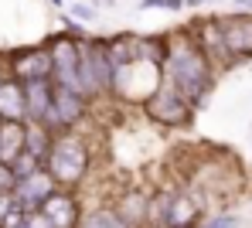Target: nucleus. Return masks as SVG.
<instances>
[{
  "instance_id": "f257e3e1",
  "label": "nucleus",
  "mask_w": 252,
  "mask_h": 228,
  "mask_svg": "<svg viewBox=\"0 0 252 228\" xmlns=\"http://www.w3.org/2000/svg\"><path fill=\"white\" fill-rule=\"evenodd\" d=\"M167 68H170V79H174L177 92H181L184 99H198L201 92L208 89V65H205V58L191 45L174 48Z\"/></svg>"
},
{
  "instance_id": "f03ea898",
  "label": "nucleus",
  "mask_w": 252,
  "mask_h": 228,
  "mask_svg": "<svg viewBox=\"0 0 252 228\" xmlns=\"http://www.w3.org/2000/svg\"><path fill=\"white\" fill-rule=\"evenodd\" d=\"M85 164H89L85 143H82V140H75V137L55 140L51 150H48V171H51V181L75 184L85 174Z\"/></svg>"
},
{
  "instance_id": "7ed1b4c3",
  "label": "nucleus",
  "mask_w": 252,
  "mask_h": 228,
  "mask_svg": "<svg viewBox=\"0 0 252 228\" xmlns=\"http://www.w3.org/2000/svg\"><path fill=\"white\" fill-rule=\"evenodd\" d=\"M51 61H55V79H58L62 89L82 92V51L72 45L68 38H58V41H55Z\"/></svg>"
},
{
  "instance_id": "20e7f679",
  "label": "nucleus",
  "mask_w": 252,
  "mask_h": 228,
  "mask_svg": "<svg viewBox=\"0 0 252 228\" xmlns=\"http://www.w3.org/2000/svg\"><path fill=\"white\" fill-rule=\"evenodd\" d=\"M82 109H85L82 92L55 86V99H51V116H48V123H62V126H68V123H75V119L82 116Z\"/></svg>"
},
{
  "instance_id": "39448f33",
  "label": "nucleus",
  "mask_w": 252,
  "mask_h": 228,
  "mask_svg": "<svg viewBox=\"0 0 252 228\" xmlns=\"http://www.w3.org/2000/svg\"><path fill=\"white\" fill-rule=\"evenodd\" d=\"M0 119L3 123H24L28 119V95H24V86L7 79L0 86Z\"/></svg>"
},
{
  "instance_id": "423d86ee",
  "label": "nucleus",
  "mask_w": 252,
  "mask_h": 228,
  "mask_svg": "<svg viewBox=\"0 0 252 228\" xmlns=\"http://www.w3.org/2000/svg\"><path fill=\"white\" fill-rule=\"evenodd\" d=\"M28 153V130L21 123H0V164L14 167Z\"/></svg>"
},
{
  "instance_id": "0eeeda50",
  "label": "nucleus",
  "mask_w": 252,
  "mask_h": 228,
  "mask_svg": "<svg viewBox=\"0 0 252 228\" xmlns=\"http://www.w3.org/2000/svg\"><path fill=\"white\" fill-rule=\"evenodd\" d=\"M24 95H28V119L44 126V119L51 116L55 89L48 86V79H38V82H24Z\"/></svg>"
},
{
  "instance_id": "6e6552de",
  "label": "nucleus",
  "mask_w": 252,
  "mask_h": 228,
  "mask_svg": "<svg viewBox=\"0 0 252 228\" xmlns=\"http://www.w3.org/2000/svg\"><path fill=\"white\" fill-rule=\"evenodd\" d=\"M150 113L157 116V119H164V123H184L188 119V99L181 95V92H157L154 99H150Z\"/></svg>"
},
{
  "instance_id": "1a4fd4ad",
  "label": "nucleus",
  "mask_w": 252,
  "mask_h": 228,
  "mask_svg": "<svg viewBox=\"0 0 252 228\" xmlns=\"http://www.w3.org/2000/svg\"><path fill=\"white\" fill-rule=\"evenodd\" d=\"M17 198L24 208H41L51 198V174H31V177L17 181Z\"/></svg>"
},
{
  "instance_id": "9d476101",
  "label": "nucleus",
  "mask_w": 252,
  "mask_h": 228,
  "mask_svg": "<svg viewBox=\"0 0 252 228\" xmlns=\"http://www.w3.org/2000/svg\"><path fill=\"white\" fill-rule=\"evenodd\" d=\"M41 215L51 222V228H72L75 225V204L68 194H51L41 204Z\"/></svg>"
},
{
  "instance_id": "9b49d317",
  "label": "nucleus",
  "mask_w": 252,
  "mask_h": 228,
  "mask_svg": "<svg viewBox=\"0 0 252 228\" xmlns=\"http://www.w3.org/2000/svg\"><path fill=\"white\" fill-rule=\"evenodd\" d=\"M14 72H17L24 82H38V79H48V72H55V61H51L44 51H34V55H28L21 65H14Z\"/></svg>"
},
{
  "instance_id": "f8f14e48",
  "label": "nucleus",
  "mask_w": 252,
  "mask_h": 228,
  "mask_svg": "<svg viewBox=\"0 0 252 228\" xmlns=\"http://www.w3.org/2000/svg\"><path fill=\"white\" fill-rule=\"evenodd\" d=\"M44 146H51V143H48V133H44V126L31 123V126H28V157L41 160V157H44Z\"/></svg>"
},
{
  "instance_id": "ddd939ff",
  "label": "nucleus",
  "mask_w": 252,
  "mask_h": 228,
  "mask_svg": "<svg viewBox=\"0 0 252 228\" xmlns=\"http://www.w3.org/2000/svg\"><path fill=\"white\" fill-rule=\"evenodd\" d=\"M82 228H123V222H120L113 211H92L82 222Z\"/></svg>"
},
{
  "instance_id": "4468645a",
  "label": "nucleus",
  "mask_w": 252,
  "mask_h": 228,
  "mask_svg": "<svg viewBox=\"0 0 252 228\" xmlns=\"http://www.w3.org/2000/svg\"><path fill=\"white\" fill-rule=\"evenodd\" d=\"M10 187H17V174H14V167L0 164V198H3V191H10Z\"/></svg>"
},
{
  "instance_id": "2eb2a0df",
  "label": "nucleus",
  "mask_w": 252,
  "mask_h": 228,
  "mask_svg": "<svg viewBox=\"0 0 252 228\" xmlns=\"http://www.w3.org/2000/svg\"><path fill=\"white\" fill-rule=\"evenodd\" d=\"M72 14H75L79 21H92V17H95V10H92V7H85V3H75V7H72Z\"/></svg>"
},
{
  "instance_id": "dca6fc26",
  "label": "nucleus",
  "mask_w": 252,
  "mask_h": 228,
  "mask_svg": "<svg viewBox=\"0 0 252 228\" xmlns=\"http://www.w3.org/2000/svg\"><path fill=\"white\" fill-rule=\"evenodd\" d=\"M228 225H235V218H221V222H211L208 228H228Z\"/></svg>"
},
{
  "instance_id": "f3484780",
  "label": "nucleus",
  "mask_w": 252,
  "mask_h": 228,
  "mask_svg": "<svg viewBox=\"0 0 252 228\" xmlns=\"http://www.w3.org/2000/svg\"><path fill=\"white\" fill-rule=\"evenodd\" d=\"M143 7H167V0H143Z\"/></svg>"
},
{
  "instance_id": "a211bd4d",
  "label": "nucleus",
  "mask_w": 252,
  "mask_h": 228,
  "mask_svg": "<svg viewBox=\"0 0 252 228\" xmlns=\"http://www.w3.org/2000/svg\"><path fill=\"white\" fill-rule=\"evenodd\" d=\"M181 3H184V0H167V7H170V10H177Z\"/></svg>"
},
{
  "instance_id": "6ab92c4d",
  "label": "nucleus",
  "mask_w": 252,
  "mask_h": 228,
  "mask_svg": "<svg viewBox=\"0 0 252 228\" xmlns=\"http://www.w3.org/2000/svg\"><path fill=\"white\" fill-rule=\"evenodd\" d=\"M55 3H58V7H62V0H55Z\"/></svg>"
}]
</instances>
